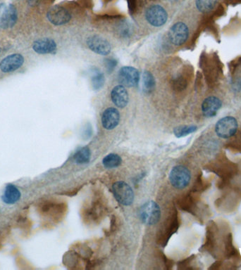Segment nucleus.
<instances>
[{"mask_svg": "<svg viewBox=\"0 0 241 270\" xmlns=\"http://www.w3.org/2000/svg\"><path fill=\"white\" fill-rule=\"evenodd\" d=\"M239 124L234 117L226 116L217 121L215 126V133L222 139H229L237 134Z\"/></svg>", "mask_w": 241, "mask_h": 270, "instance_id": "obj_1", "label": "nucleus"}, {"mask_svg": "<svg viewBox=\"0 0 241 270\" xmlns=\"http://www.w3.org/2000/svg\"><path fill=\"white\" fill-rule=\"evenodd\" d=\"M191 174L189 169L182 166L173 168L169 174V180L175 188H186L191 182Z\"/></svg>", "mask_w": 241, "mask_h": 270, "instance_id": "obj_2", "label": "nucleus"}, {"mask_svg": "<svg viewBox=\"0 0 241 270\" xmlns=\"http://www.w3.org/2000/svg\"><path fill=\"white\" fill-rule=\"evenodd\" d=\"M140 218L145 225H153L158 223L161 216L159 205L154 202H145L140 207Z\"/></svg>", "mask_w": 241, "mask_h": 270, "instance_id": "obj_3", "label": "nucleus"}, {"mask_svg": "<svg viewBox=\"0 0 241 270\" xmlns=\"http://www.w3.org/2000/svg\"><path fill=\"white\" fill-rule=\"evenodd\" d=\"M17 19V9L14 5L0 4V29H11L16 24Z\"/></svg>", "mask_w": 241, "mask_h": 270, "instance_id": "obj_4", "label": "nucleus"}, {"mask_svg": "<svg viewBox=\"0 0 241 270\" xmlns=\"http://www.w3.org/2000/svg\"><path fill=\"white\" fill-rule=\"evenodd\" d=\"M147 21L152 26L160 27L167 21L168 14L166 10L159 4L152 5L145 13Z\"/></svg>", "mask_w": 241, "mask_h": 270, "instance_id": "obj_5", "label": "nucleus"}, {"mask_svg": "<svg viewBox=\"0 0 241 270\" xmlns=\"http://www.w3.org/2000/svg\"><path fill=\"white\" fill-rule=\"evenodd\" d=\"M113 192L115 198L122 205H129L134 200L133 190L124 182H117L114 184Z\"/></svg>", "mask_w": 241, "mask_h": 270, "instance_id": "obj_6", "label": "nucleus"}, {"mask_svg": "<svg viewBox=\"0 0 241 270\" xmlns=\"http://www.w3.org/2000/svg\"><path fill=\"white\" fill-rule=\"evenodd\" d=\"M119 82L123 86L134 87L138 85L140 74L135 68L125 67L121 68L119 72Z\"/></svg>", "mask_w": 241, "mask_h": 270, "instance_id": "obj_7", "label": "nucleus"}, {"mask_svg": "<svg viewBox=\"0 0 241 270\" xmlns=\"http://www.w3.org/2000/svg\"><path fill=\"white\" fill-rule=\"evenodd\" d=\"M189 31L188 26L182 22L176 23L169 31V37L171 43L181 46L187 41Z\"/></svg>", "mask_w": 241, "mask_h": 270, "instance_id": "obj_8", "label": "nucleus"}, {"mask_svg": "<svg viewBox=\"0 0 241 270\" xmlns=\"http://www.w3.org/2000/svg\"><path fill=\"white\" fill-rule=\"evenodd\" d=\"M47 17L49 22L55 26H62L67 24L70 21L72 15L65 8L57 5L49 10Z\"/></svg>", "mask_w": 241, "mask_h": 270, "instance_id": "obj_9", "label": "nucleus"}, {"mask_svg": "<svg viewBox=\"0 0 241 270\" xmlns=\"http://www.w3.org/2000/svg\"><path fill=\"white\" fill-rule=\"evenodd\" d=\"M87 44L90 50L101 55H107L111 52L110 42L100 36L94 35L89 37Z\"/></svg>", "mask_w": 241, "mask_h": 270, "instance_id": "obj_10", "label": "nucleus"}, {"mask_svg": "<svg viewBox=\"0 0 241 270\" xmlns=\"http://www.w3.org/2000/svg\"><path fill=\"white\" fill-rule=\"evenodd\" d=\"M24 63V58L21 54H11L0 62V70L3 72H14L22 67Z\"/></svg>", "mask_w": 241, "mask_h": 270, "instance_id": "obj_11", "label": "nucleus"}, {"mask_svg": "<svg viewBox=\"0 0 241 270\" xmlns=\"http://www.w3.org/2000/svg\"><path fill=\"white\" fill-rule=\"evenodd\" d=\"M222 101L217 97H207L202 103V112L206 118H212L217 114V112L222 108Z\"/></svg>", "mask_w": 241, "mask_h": 270, "instance_id": "obj_12", "label": "nucleus"}, {"mask_svg": "<svg viewBox=\"0 0 241 270\" xmlns=\"http://www.w3.org/2000/svg\"><path fill=\"white\" fill-rule=\"evenodd\" d=\"M120 115L118 110L115 108H109L104 111L102 117V123L107 130L116 128L120 123Z\"/></svg>", "mask_w": 241, "mask_h": 270, "instance_id": "obj_13", "label": "nucleus"}, {"mask_svg": "<svg viewBox=\"0 0 241 270\" xmlns=\"http://www.w3.org/2000/svg\"><path fill=\"white\" fill-rule=\"evenodd\" d=\"M33 49L40 54H54L57 50V44L52 39H38L33 44Z\"/></svg>", "mask_w": 241, "mask_h": 270, "instance_id": "obj_14", "label": "nucleus"}, {"mask_svg": "<svg viewBox=\"0 0 241 270\" xmlns=\"http://www.w3.org/2000/svg\"><path fill=\"white\" fill-rule=\"evenodd\" d=\"M111 97L113 103L119 108H124L128 104V92L122 85H118L112 90Z\"/></svg>", "mask_w": 241, "mask_h": 270, "instance_id": "obj_15", "label": "nucleus"}, {"mask_svg": "<svg viewBox=\"0 0 241 270\" xmlns=\"http://www.w3.org/2000/svg\"><path fill=\"white\" fill-rule=\"evenodd\" d=\"M236 166L232 163L227 161H221L214 164L213 171L220 176L222 178L225 179L229 178L234 175L235 172Z\"/></svg>", "mask_w": 241, "mask_h": 270, "instance_id": "obj_16", "label": "nucleus"}, {"mask_svg": "<svg viewBox=\"0 0 241 270\" xmlns=\"http://www.w3.org/2000/svg\"><path fill=\"white\" fill-rule=\"evenodd\" d=\"M21 198V192L19 189L12 184H9L6 185L4 189L1 199L3 202L6 204H14L19 202Z\"/></svg>", "mask_w": 241, "mask_h": 270, "instance_id": "obj_17", "label": "nucleus"}, {"mask_svg": "<svg viewBox=\"0 0 241 270\" xmlns=\"http://www.w3.org/2000/svg\"><path fill=\"white\" fill-rule=\"evenodd\" d=\"M90 149L87 146L79 148L76 151L74 156V161L77 164H86L90 161Z\"/></svg>", "mask_w": 241, "mask_h": 270, "instance_id": "obj_18", "label": "nucleus"}, {"mask_svg": "<svg viewBox=\"0 0 241 270\" xmlns=\"http://www.w3.org/2000/svg\"><path fill=\"white\" fill-rule=\"evenodd\" d=\"M143 90L147 94H150L154 91L155 88V80L153 74L149 71H145L143 75Z\"/></svg>", "mask_w": 241, "mask_h": 270, "instance_id": "obj_19", "label": "nucleus"}, {"mask_svg": "<svg viewBox=\"0 0 241 270\" xmlns=\"http://www.w3.org/2000/svg\"><path fill=\"white\" fill-rule=\"evenodd\" d=\"M217 1L218 0H196V7L201 12H209L215 7Z\"/></svg>", "mask_w": 241, "mask_h": 270, "instance_id": "obj_20", "label": "nucleus"}, {"mask_svg": "<svg viewBox=\"0 0 241 270\" xmlns=\"http://www.w3.org/2000/svg\"><path fill=\"white\" fill-rule=\"evenodd\" d=\"M102 164L107 169H115V168L120 166L121 164V159L117 154H109L104 158Z\"/></svg>", "mask_w": 241, "mask_h": 270, "instance_id": "obj_21", "label": "nucleus"}, {"mask_svg": "<svg viewBox=\"0 0 241 270\" xmlns=\"http://www.w3.org/2000/svg\"><path fill=\"white\" fill-rule=\"evenodd\" d=\"M92 87L95 90H100L103 87L105 84V76L100 70H95L92 72Z\"/></svg>", "mask_w": 241, "mask_h": 270, "instance_id": "obj_22", "label": "nucleus"}, {"mask_svg": "<svg viewBox=\"0 0 241 270\" xmlns=\"http://www.w3.org/2000/svg\"><path fill=\"white\" fill-rule=\"evenodd\" d=\"M198 128L196 126H183L177 127L174 129V135L177 137H183L187 136L197 131Z\"/></svg>", "mask_w": 241, "mask_h": 270, "instance_id": "obj_23", "label": "nucleus"}, {"mask_svg": "<svg viewBox=\"0 0 241 270\" xmlns=\"http://www.w3.org/2000/svg\"><path fill=\"white\" fill-rule=\"evenodd\" d=\"M173 87L178 91H182L187 87V81L183 76H177L173 80Z\"/></svg>", "mask_w": 241, "mask_h": 270, "instance_id": "obj_24", "label": "nucleus"}, {"mask_svg": "<svg viewBox=\"0 0 241 270\" xmlns=\"http://www.w3.org/2000/svg\"><path fill=\"white\" fill-rule=\"evenodd\" d=\"M117 62L115 59H107L106 61V67L108 72L112 71L114 68L116 67Z\"/></svg>", "mask_w": 241, "mask_h": 270, "instance_id": "obj_25", "label": "nucleus"}, {"mask_svg": "<svg viewBox=\"0 0 241 270\" xmlns=\"http://www.w3.org/2000/svg\"><path fill=\"white\" fill-rule=\"evenodd\" d=\"M233 90L235 92H239L241 89V80L240 78L236 79L232 83Z\"/></svg>", "mask_w": 241, "mask_h": 270, "instance_id": "obj_26", "label": "nucleus"}, {"mask_svg": "<svg viewBox=\"0 0 241 270\" xmlns=\"http://www.w3.org/2000/svg\"><path fill=\"white\" fill-rule=\"evenodd\" d=\"M40 1L41 0H27V2L31 6H36L40 4Z\"/></svg>", "mask_w": 241, "mask_h": 270, "instance_id": "obj_27", "label": "nucleus"}, {"mask_svg": "<svg viewBox=\"0 0 241 270\" xmlns=\"http://www.w3.org/2000/svg\"><path fill=\"white\" fill-rule=\"evenodd\" d=\"M1 49L0 48V54H1Z\"/></svg>", "mask_w": 241, "mask_h": 270, "instance_id": "obj_28", "label": "nucleus"}, {"mask_svg": "<svg viewBox=\"0 0 241 270\" xmlns=\"http://www.w3.org/2000/svg\"><path fill=\"white\" fill-rule=\"evenodd\" d=\"M172 1H176V0H172Z\"/></svg>", "mask_w": 241, "mask_h": 270, "instance_id": "obj_29", "label": "nucleus"}]
</instances>
